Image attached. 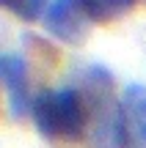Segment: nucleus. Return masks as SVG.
<instances>
[{"label": "nucleus", "instance_id": "1", "mask_svg": "<svg viewBox=\"0 0 146 148\" xmlns=\"http://www.w3.org/2000/svg\"><path fill=\"white\" fill-rule=\"evenodd\" d=\"M30 118L47 140H77L88 129V104L75 88H50L33 96Z\"/></svg>", "mask_w": 146, "mask_h": 148}, {"label": "nucleus", "instance_id": "3", "mask_svg": "<svg viewBox=\"0 0 146 148\" xmlns=\"http://www.w3.org/2000/svg\"><path fill=\"white\" fill-rule=\"evenodd\" d=\"M121 148H146V85L121 90Z\"/></svg>", "mask_w": 146, "mask_h": 148}, {"label": "nucleus", "instance_id": "7", "mask_svg": "<svg viewBox=\"0 0 146 148\" xmlns=\"http://www.w3.org/2000/svg\"><path fill=\"white\" fill-rule=\"evenodd\" d=\"M11 3H14V0H0V5H3V8H11Z\"/></svg>", "mask_w": 146, "mask_h": 148}, {"label": "nucleus", "instance_id": "6", "mask_svg": "<svg viewBox=\"0 0 146 148\" xmlns=\"http://www.w3.org/2000/svg\"><path fill=\"white\" fill-rule=\"evenodd\" d=\"M50 3H53V0H14L8 11L14 16H19L22 22H36V19H42V16L47 14Z\"/></svg>", "mask_w": 146, "mask_h": 148}, {"label": "nucleus", "instance_id": "2", "mask_svg": "<svg viewBox=\"0 0 146 148\" xmlns=\"http://www.w3.org/2000/svg\"><path fill=\"white\" fill-rule=\"evenodd\" d=\"M42 22L50 36H55L64 44H80L88 33V25H91V19L86 16L77 0H53Z\"/></svg>", "mask_w": 146, "mask_h": 148}, {"label": "nucleus", "instance_id": "5", "mask_svg": "<svg viewBox=\"0 0 146 148\" xmlns=\"http://www.w3.org/2000/svg\"><path fill=\"white\" fill-rule=\"evenodd\" d=\"M77 3H80V8L86 11V16L91 22H110L116 16L127 14L141 0H77Z\"/></svg>", "mask_w": 146, "mask_h": 148}, {"label": "nucleus", "instance_id": "4", "mask_svg": "<svg viewBox=\"0 0 146 148\" xmlns=\"http://www.w3.org/2000/svg\"><path fill=\"white\" fill-rule=\"evenodd\" d=\"M0 82L6 85L11 104V115L22 118L25 112H30L33 96H30V74H28V63L19 55H0Z\"/></svg>", "mask_w": 146, "mask_h": 148}]
</instances>
